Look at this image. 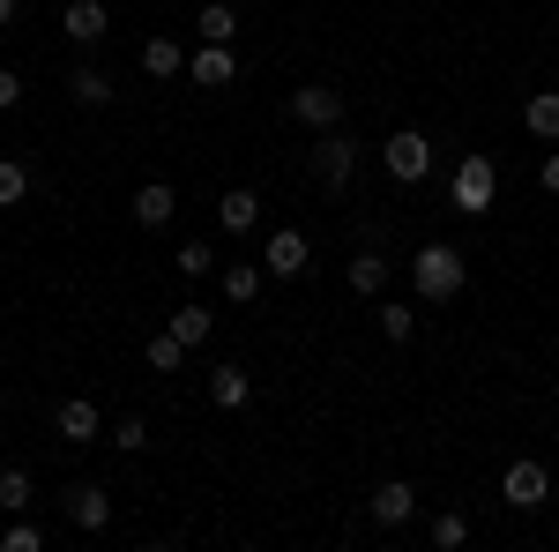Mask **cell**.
Masks as SVG:
<instances>
[{"label": "cell", "mask_w": 559, "mask_h": 552, "mask_svg": "<svg viewBox=\"0 0 559 552\" xmlns=\"http://www.w3.org/2000/svg\"><path fill=\"white\" fill-rule=\"evenodd\" d=\"M463 284H471V261H463V247L432 239V247H418V255H411V292L426 298V306H448Z\"/></svg>", "instance_id": "6da1fadb"}, {"label": "cell", "mask_w": 559, "mask_h": 552, "mask_svg": "<svg viewBox=\"0 0 559 552\" xmlns=\"http://www.w3.org/2000/svg\"><path fill=\"white\" fill-rule=\"evenodd\" d=\"M448 202H455L463 216H485L492 202H500V172H492V157H485V150H463V157H455Z\"/></svg>", "instance_id": "7a4b0ae2"}, {"label": "cell", "mask_w": 559, "mask_h": 552, "mask_svg": "<svg viewBox=\"0 0 559 552\" xmlns=\"http://www.w3.org/2000/svg\"><path fill=\"white\" fill-rule=\"evenodd\" d=\"M306 165H313V179H321L329 195H344V187H350V172H358V142H350L344 128L313 134V157H306Z\"/></svg>", "instance_id": "3957f363"}, {"label": "cell", "mask_w": 559, "mask_h": 552, "mask_svg": "<svg viewBox=\"0 0 559 552\" xmlns=\"http://www.w3.org/2000/svg\"><path fill=\"white\" fill-rule=\"evenodd\" d=\"M381 165H388V179H403V187H418L432 172V134H418V128H395L381 142Z\"/></svg>", "instance_id": "277c9868"}, {"label": "cell", "mask_w": 559, "mask_h": 552, "mask_svg": "<svg viewBox=\"0 0 559 552\" xmlns=\"http://www.w3.org/2000/svg\"><path fill=\"white\" fill-rule=\"evenodd\" d=\"M500 501L515 515H537L545 501H552V470L537 463V456H522V463H508V478H500Z\"/></svg>", "instance_id": "5b68a950"}, {"label": "cell", "mask_w": 559, "mask_h": 552, "mask_svg": "<svg viewBox=\"0 0 559 552\" xmlns=\"http://www.w3.org/2000/svg\"><path fill=\"white\" fill-rule=\"evenodd\" d=\"M292 120L313 128V134L344 128V90H336V83H299V90H292Z\"/></svg>", "instance_id": "8992f818"}, {"label": "cell", "mask_w": 559, "mask_h": 552, "mask_svg": "<svg viewBox=\"0 0 559 552\" xmlns=\"http://www.w3.org/2000/svg\"><path fill=\"white\" fill-rule=\"evenodd\" d=\"M261 269H269V277H284V284H292V277H306V269H313V239H306L299 224L269 232V247H261Z\"/></svg>", "instance_id": "52a82bcc"}, {"label": "cell", "mask_w": 559, "mask_h": 552, "mask_svg": "<svg viewBox=\"0 0 559 552\" xmlns=\"http://www.w3.org/2000/svg\"><path fill=\"white\" fill-rule=\"evenodd\" d=\"M60 508H68V522H75L83 538H97V530L112 522V493H105V485H83V478H75V485L60 493Z\"/></svg>", "instance_id": "ba28073f"}, {"label": "cell", "mask_w": 559, "mask_h": 552, "mask_svg": "<svg viewBox=\"0 0 559 552\" xmlns=\"http://www.w3.org/2000/svg\"><path fill=\"white\" fill-rule=\"evenodd\" d=\"M60 31H68V45H105V31H112V8H105V0H68V8H60Z\"/></svg>", "instance_id": "9c48e42d"}, {"label": "cell", "mask_w": 559, "mask_h": 552, "mask_svg": "<svg viewBox=\"0 0 559 552\" xmlns=\"http://www.w3.org/2000/svg\"><path fill=\"white\" fill-rule=\"evenodd\" d=\"M52 433L75 441V448H90V441H105V411H97L90 396H68V403L52 411Z\"/></svg>", "instance_id": "30bf717a"}, {"label": "cell", "mask_w": 559, "mask_h": 552, "mask_svg": "<svg viewBox=\"0 0 559 552\" xmlns=\"http://www.w3.org/2000/svg\"><path fill=\"white\" fill-rule=\"evenodd\" d=\"M411 515H418V485H411V478H381V485H373V522H381V530H403Z\"/></svg>", "instance_id": "8fae6325"}, {"label": "cell", "mask_w": 559, "mask_h": 552, "mask_svg": "<svg viewBox=\"0 0 559 552\" xmlns=\"http://www.w3.org/2000/svg\"><path fill=\"white\" fill-rule=\"evenodd\" d=\"M187 75L202 90H224V83H239V60H231V45H194L187 52Z\"/></svg>", "instance_id": "7c38bea8"}, {"label": "cell", "mask_w": 559, "mask_h": 552, "mask_svg": "<svg viewBox=\"0 0 559 552\" xmlns=\"http://www.w3.org/2000/svg\"><path fill=\"white\" fill-rule=\"evenodd\" d=\"M173 216H179V195L165 179H142V187H134V224H142V232H165Z\"/></svg>", "instance_id": "4fadbf2b"}, {"label": "cell", "mask_w": 559, "mask_h": 552, "mask_svg": "<svg viewBox=\"0 0 559 552\" xmlns=\"http://www.w3.org/2000/svg\"><path fill=\"white\" fill-rule=\"evenodd\" d=\"M210 403H216V411H247V403H254V374L231 366V359L210 366Z\"/></svg>", "instance_id": "5bb4252c"}, {"label": "cell", "mask_w": 559, "mask_h": 552, "mask_svg": "<svg viewBox=\"0 0 559 552\" xmlns=\"http://www.w3.org/2000/svg\"><path fill=\"white\" fill-rule=\"evenodd\" d=\"M112 75H105V68H90V60H75V68H68V97H75V105H83V113H105V105H112Z\"/></svg>", "instance_id": "9a60e30c"}, {"label": "cell", "mask_w": 559, "mask_h": 552, "mask_svg": "<svg viewBox=\"0 0 559 552\" xmlns=\"http://www.w3.org/2000/svg\"><path fill=\"white\" fill-rule=\"evenodd\" d=\"M165 329H173V337L187 343V351H202V343L216 337V314L202 306V298H187V306H173V314H165Z\"/></svg>", "instance_id": "2e32d148"}, {"label": "cell", "mask_w": 559, "mask_h": 552, "mask_svg": "<svg viewBox=\"0 0 559 552\" xmlns=\"http://www.w3.org/2000/svg\"><path fill=\"white\" fill-rule=\"evenodd\" d=\"M216 224H224V232H254L261 224V195L254 187H224V195H216Z\"/></svg>", "instance_id": "e0dca14e"}, {"label": "cell", "mask_w": 559, "mask_h": 552, "mask_svg": "<svg viewBox=\"0 0 559 552\" xmlns=\"http://www.w3.org/2000/svg\"><path fill=\"white\" fill-rule=\"evenodd\" d=\"M261 277H269L261 261H216V284H224V298H231V306H254V298H261Z\"/></svg>", "instance_id": "ac0fdd59"}, {"label": "cell", "mask_w": 559, "mask_h": 552, "mask_svg": "<svg viewBox=\"0 0 559 552\" xmlns=\"http://www.w3.org/2000/svg\"><path fill=\"white\" fill-rule=\"evenodd\" d=\"M344 284H350L358 298H381V292H388V261L373 255V247H358V255H350V269H344Z\"/></svg>", "instance_id": "d6986e66"}, {"label": "cell", "mask_w": 559, "mask_h": 552, "mask_svg": "<svg viewBox=\"0 0 559 552\" xmlns=\"http://www.w3.org/2000/svg\"><path fill=\"white\" fill-rule=\"evenodd\" d=\"M179 68H187V52H179V38H142V75L173 83Z\"/></svg>", "instance_id": "ffe728a7"}, {"label": "cell", "mask_w": 559, "mask_h": 552, "mask_svg": "<svg viewBox=\"0 0 559 552\" xmlns=\"http://www.w3.org/2000/svg\"><path fill=\"white\" fill-rule=\"evenodd\" d=\"M522 128L537 134V142H559V90H537V97L522 105Z\"/></svg>", "instance_id": "44dd1931"}, {"label": "cell", "mask_w": 559, "mask_h": 552, "mask_svg": "<svg viewBox=\"0 0 559 552\" xmlns=\"http://www.w3.org/2000/svg\"><path fill=\"white\" fill-rule=\"evenodd\" d=\"M31 501H38L31 470H23V463H0V508H8V515H31Z\"/></svg>", "instance_id": "7402d4cb"}, {"label": "cell", "mask_w": 559, "mask_h": 552, "mask_svg": "<svg viewBox=\"0 0 559 552\" xmlns=\"http://www.w3.org/2000/svg\"><path fill=\"white\" fill-rule=\"evenodd\" d=\"M194 23H202V45H231L239 38V8H231V0H210Z\"/></svg>", "instance_id": "603a6c76"}, {"label": "cell", "mask_w": 559, "mask_h": 552, "mask_svg": "<svg viewBox=\"0 0 559 552\" xmlns=\"http://www.w3.org/2000/svg\"><path fill=\"white\" fill-rule=\"evenodd\" d=\"M142 359H150V374H179L187 366V343L173 329H157V337H142Z\"/></svg>", "instance_id": "cb8c5ba5"}, {"label": "cell", "mask_w": 559, "mask_h": 552, "mask_svg": "<svg viewBox=\"0 0 559 552\" xmlns=\"http://www.w3.org/2000/svg\"><path fill=\"white\" fill-rule=\"evenodd\" d=\"M23 202H31V165L0 157V210H23Z\"/></svg>", "instance_id": "d4e9b609"}, {"label": "cell", "mask_w": 559, "mask_h": 552, "mask_svg": "<svg viewBox=\"0 0 559 552\" xmlns=\"http://www.w3.org/2000/svg\"><path fill=\"white\" fill-rule=\"evenodd\" d=\"M463 545H471V515L440 508L432 515V552H463Z\"/></svg>", "instance_id": "484cf974"}, {"label": "cell", "mask_w": 559, "mask_h": 552, "mask_svg": "<svg viewBox=\"0 0 559 552\" xmlns=\"http://www.w3.org/2000/svg\"><path fill=\"white\" fill-rule=\"evenodd\" d=\"M381 337L388 343H411V337H418V314H411L403 298H381Z\"/></svg>", "instance_id": "4316f807"}, {"label": "cell", "mask_w": 559, "mask_h": 552, "mask_svg": "<svg viewBox=\"0 0 559 552\" xmlns=\"http://www.w3.org/2000/svg\"><path fill=\"white\" fill-rule=\"evenodd\" d=\"M0 552H45V530L31 522V515H15V522L0 530Z\"/></svg>", "instance_id": "83f0119b"}, {"label": "cell", "mask_w": 559, "mask_h": 552, "mask_svg": "<svg viewBox=\"0 0 559 552\" xmlns=\"http://www.w3.org/2000/svg\"><path fill=\"white\" fill-rule=\"evenodd\" d=\"M173 269H179V277H187V284H202V277H210V269H216V255H210V247H202V239H187V247H179V255H173Z\"/></svg>", "instance_id": "f1b7e54d"}, {"label": "cell", "mask_w": 559, "mask_h": 552, "mask_svg": "<svg viewBox=\"0 0 559 552\" xmlns=\"http://www.w3.org/2000/svg\"><path fill=\"white\" fill-rule=\"evenodd\" d=\"M105 441H112L120 456H142V448H150V425H142V419H120L112 433H105Z\"/></svg>", "instance_id": "f546056e"}, {"label": "cell", "mask_w": 559, "mask_h": 552, "mask_svg": "<svg viewBox=\"0 0 559 552\" xmlns=\"http://www.w3.org/2000/svg\"><path fill=\"white\" fill-rule=\"evenodd\" d=\"M15 105H23V75H15V68H0V113H15Z\"/></svg>", "instance_id": "4dcf8cb0"}, {"label": "cell", "mask_w": 559, "mask_h": 552, "mask_svg": "<svg viewBox=\"0 0 559 552\" xmlns=\"http://www.w3.org/2000/svg\"><path fill=\"white\" fill-rule=\"evenodd\" d=\"M537 187H545V195H559V150L545 157V165H537Z\"/></svg>", "instance_id": "1f68e13d"}, {"label": "cell", "mask_w": 559, "mask_h": 552, "mask_svg": "<svg viewBox=\"0 0 559 552\" xmlns=\"http://www.w3.org/2000/svg\"><path fill=\"white\" fill-rule=\"evenodd\" d=\"M8 23H15V0H0V31H8Z\"/></svg>", "instance_id": "d6a6232c"}]
</instances>
